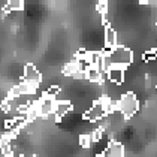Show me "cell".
Wrapping results in <instances>:
<instances>
[{
  "mask_svg": "<svg viewBox=\"0 0 157 157\" xmlns=\"http://www.w3.org/2000/svg\"><path fill=\"white\" fill-rule=\"evenodd\" d=\"M96 9L102 17H106V12H108V2H106V0H99L96 5Z\"/></svg>",
  "mask_w": 157,
  "mask_h": 157,
  "instance_id": "cell-13",
  "label": "cell"
},
{
  "mask_svg": "<svg viewBox=\"0 0 157 157\" xmlns=\"http://www.w3.org/2000/svg\"><path fill=\"white\" fill-rule=\"evenodd\" d=\"M93 144V141H91V136L90 135H81L79 136V145L82 147V148H90Z\"/></svg>",
  "mask_w": 157,
  "mask_h": 157,
  "instance_id": "cell-14",
  "label": "cell"
},
{
  "mask_svg": "<svg viewBox=\"0 0 157 157\" xmlns=\"http://www.w3.org/2000/svg\"><path fill=\"white\" fill-rule=\"evenodd\" d=\"M37 84H33V82H29V81H23L21 84L15 85L12 90H11V93H9V96H20V94H35L37 90Z\"/></svg>",
  "mask_w": 157,
  "mask_h": 157,
  "instance_id": "cell-5",
  "label": "cell"
},
{
  "mask_svg": "<svg viewBox=\"0 0 157 157\" xmlns=\"http://www.w3.org/2000/svg\"><path fill=\"white\" fill-rule=\"evenodd\" d=\"M138 109H139V100H138V97L135 96V93H132V91L124 93L121 96V99L118 100V112L126 120H129L130 117H133L138 112Z\"/></svg>",
  "mask_w": 157,
  "mask_h": 157,
  "instance_id": "cell-2",
  "label": "cell"
},
{
  "mask_svg": "<svg viewBox=\"0 0 157 157\" xmlns=\"http://www.w3.org/2000/svg\"><path fill=\"white\" fill-rule=\"evenodd\" d=\"M157 59V48H153L150 49V51H147L144 52V60L145 61H153Z\"/></svg>",
  "mask_w": 157,
  "mask_h": 157,
  "instance_id": "cell-15",
  "label": "cell"
},
{
  "mask_svg": "<svg viewBox=\"0 0 157 157\" xmlns=\"http://www.w3.org/2000/svg\"><path fill=\"white\" fill-rule=\"evenodd\" d=\"M106 72V71H100V69H97L94 66H88L87 67V81H91V82H102V79H103V73Z\"/></svg>",
  "mask_w": 157,
  "mask_h": 157,
  "instance_id": "cell-10",
  "label": "cell"
},
{
  "mask_svg": "<svg viewBox=\"0 0 157 157\" xmlns=\"http://www.w3.org/2000/svg\"><path fill=\"white\" fill-rule=\"evenodd\" d=\"M24 81H29V82H33V84H40L42 82V75L37 71L33 64H25L24 66Z\"/></svg>",
  "mask_w": 157,
  "mask_h": 157,
  "instance_id": "cell-7",
  "label": "cell"
},
{
  "mask_svg": "<svg viewBox=\"0 0 157 157\" xmlns=\"http://www.w3.org/2000/svg\"><path fill=\"white\" fill-rule=\"evenodd\" d=\"M78 69H79V64H78V61H76V59H75L73 61L67 63V64L63 67V73H64L66 76H73Z\"/></svg>",
  "mask_w": 157,
  "mask_h": 157,
  "instance_id": "cell-12",
  "label": "cell"
},
{
  "mask_svg": "<svg viewBox=\"0 0 157 157\" xmlns=\"http://www.w3.org/2000/svg\"><path fill=\"white\" fill-rule=\"evenodd\" d=\"M118 45V37H117V33L114 29H111L109 25H106V30H105V48L112 49Z\"/></svg>",
  "mask_w": 157,
  "mask_h": 157,
  "instance_id": "cell-9",
  "label": "cell"
},
{
  "mask_svg": "<svg viewBox=\"0 0 157 157\" xmlns=\"http://www.w3.org/2000/svg\"><path fill=\"white\" fill-rule=\"evenodd\" d=\"M106 114H108V111H106V96H103L91 105V108L84 114V118L87 121H90V123H96V121L102 120Z\"/></svg>",
  "mask_w": 157,
  "mask_h": 157,
  "instance_id": "cell-3",
  "label": "cell"
},
{
  "mask_svg": "<svg viewBox=\"0 0 157 157\" xmlns=\"http://www.w3.org/2000/svg\"><path fill=\"white\" fill-rule=\"evenodd\" d=\"M105 57V67L109 66H120V67H127L133 61V52L126 47H115L109 49L108 54H103Z\"/></svg>",
  "mask_w": 157,
  "mask_h": 157,
  "instance_id": "cell-1",
  "label": "cell"
},
{
  "mask_svg": "<svg viewBox=\"0 0 157 157\" xmlns=\"http://www.w3.org/2000/svg\"><path fill=\"white\" fill-rule=\"evenodd\" d=\"M90 136H91L93 142H99L102 139V136H103V129H94V132L90 133Z\"/></svg>",
  "mask_w": 157,
  "mask_h": 157,
  "instance_id": "cell-16",
  "label": "cell"
},
{
  "mask_svg": "<svg viewBox=\"0 0 157 157\" xmlns=\"http://www.w3.org/2000/svg\"><path fill=\"white\" fill-rule=\"evenodd\" d=\"M103 156L106 157H123L124 156V147L118 141H111L108 147L103 151Z\"/></svg>",
  "mask_w": 157,
  "mask_h": 157,
  "instance_id": "cell-8",
  "label": "cell"
},
{
  "mask_svg": "<svg viewBox=\"0 0 157 157\" xmlns=\"http://www.w3.org/2000/svg\"><path fill=\"white\" fill-rule=\"evenodd\" d=\"M106 78H108L111 82L120 85L124 82V67L120 66H109L106 67Z\"/></svg>",
  "mask_w": 157,
  "mask_h": 157,
  "instance_id": "cell-6",
  "label": "cell"
},
{
  "mask_svg": "<svg viewBox=\"0 0 157 157\" xmlns=\"http://www.w3.org/2000/svg\"><path fill=\"white\" fill-rule=\"evenodd\" d=\"M39 111H40V117H44V118H47L49 114H52V112H56V97L49 96L47 93H44V96L40 97L39 100Z\"/></svg>",
  "mask_w": 157,
  "mask_h": 157,
  "instance_id": "cell-4",
  "label": "cell"
},
{
  "mask_svg": "<svg viewBox=\"0 0 157 157\" xmlns=\"http://www.w3.org/2000/svg\"><path fill=\"white\" fill-rule=\"evenodd\" d=\"M141 2H144V3H150V2H154V0H141Z\"/></svg>",
  "mask_w": 157,
  "mask_h": 157,
  "instance_id": "cell-18",
  "label": "cell"
},
{
  "mask_svg": "<svg viewBox=\"0 0 157 157\" xmlns=\"http://www.w3.org/2000/svg\"><path fill=\"white\" fill-rule=\"evenodd\" d=\"M45 93H47V94H49V96L56 97L57 94H59V93H60V87H57V85H52V87H49Z\"/></svg>",
  "mask_w": 157,
  "mask_h": 157,
  "instance_id": "cell-17",
  "label": "cell"
},
{
  "mask_svg": "<svg viewBox=\"0 0 157 157\" xmlns=\"http://www.w3.org/2000/svg\"><path fill=\"white\" fill-rule=\"evenodd\" d=\"M71 111H72V103L69 100H57L56 102V114L60 120L64 115H67Z\"/></svg>",
  "mask_w": 157,
  "mask_h": 157,
  "instance_id": "cell-11",
  "label": "cell"
}]
</instances>
